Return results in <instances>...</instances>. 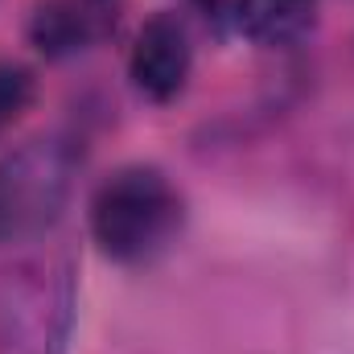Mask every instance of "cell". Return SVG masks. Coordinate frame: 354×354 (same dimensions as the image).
<instances>
[{"mask_svg":"<svg viewBox=\"0 0 354 354\" xmlns=\"http://www.w3.org/2000/svg\"><path fill=\"white\" fill-rule=\"evenodd\" d=\"M181 231V198L153 165L111 174L91 202V235L107 260L145 264L165 252Z\"/></svg>","mask_w":354,"mask_h":354,"instance_id":"obj_1","label":"cell"},{"mask_svg":"<svg viewBox=\"0 0 354 354\" xmlns=\"http://www.w3.org/2000/svg\"><path fill=\"white\" fill-rule=\"evenodd\" d=\"M75 326V272L58 256L8 268L0 280V354H62Z\"/></svg>","mask_w":354,"mask_h":354,"instance_id":"obj_2","label":"cell"},{"mask_svg":"<svg viewBox=\"0 0 354 354\" xmlns=\"http://www.w3.org/2000/svg\"><path fill=\"white\" fill-rule=\"evenodd\" d=\"M79 157L66 140H29L0 161V243L46 235L75 189Z\"/></svg>","mask_w":354,"mask_h":354,"instance_id":"obj_3","label":"cell"},{"mask_svg":"<svg viewBox=\"0 0 354 354\" xmlns=\"http://www.w3.org/2000/svg\"><path fill=\"white\" fill-rule=\"evenodd\" d=\"M189 62H194V50H189L185 25L174 12H157L140 25L128 71H132V83L140 87V95L165 103V99L181 95L185 79H189Z\"/></svg>","mask_w":354,"mask_h":354,"instance_id":"obj_4","label":"cell"},{"mask_svg":"<svg viewBox=\"0 0 354 354\" xmlns=\"http://www.w3.org/2000/svg\"><path fill=\"white\" fill-rule=\"evenodd\" d=\"M115 25V0H46L33 12V41L50 58H66L87 50Z\"/></svg>","mask_w":354,"mask_h":354,"instance_id":"obj_5","label":"cell"},{"mask_svg":"<svg viewBox=\"0 0 354 354\" xmlns=\"http://www.w3.org/2000/svg\"><path fill=\"white\" fill-rule=\"evenodd\" d=\"M317 0H239L235 21L256 46H292L313 29Z\"/></svg>","mask_w":354,"mask_h":354,"instance_id":"obj_6","label":"cell"},{"mask_svg":"<svg viewBox=\"0 0 354 354\" xmlns=\"http://www.w3.org/2000/svg\"><path fill=\"white\" fill-rule=\"evenodd\" d=\"M29 103H33V75L21 62H0V132L17 124Z\"/></svg>","mask_w":354,"mask_h":354,"instance_id":"obj_7","label":"cell"}]
</instances>
